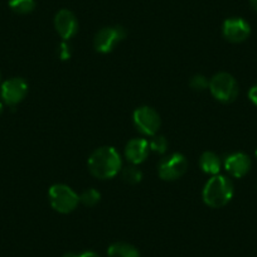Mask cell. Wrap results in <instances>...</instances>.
Listing matches in <instances>:
<instances>
[{
	"instance_id": "cell-4",
	"label": "cell",
	"mask_w": 257,
	"mask_h": 257,
	"mask_svg": "<svg viewBox=\"0 0 257 257\" xmlns=\"http://www.w3.org/2000/svg\"><path fill=\"white\" fill-rule=\"evenodd\" d=\"M209 90L214 98L221 102H233L238 96V85L233 76L227 72H219L209 81Z\"/></svg>"
},
{
	"instance_id": "cell-14",
	"label": "cell",
	"mask_w": 257,
	"mask_h": 257,
	"mask_svg": "<svg viewBox=\"0 0 257 257\" xmlns=\"http://www.w3.org/2000/svg\"><path fill=\"white\" fill-rule=\"evenodd\" d=\"M108 257H140L139 251L132 244L125 242L112 243L107 249Z\"/></svg>"
},
{
	"instance_id": "cell-26",
	"label": "cell",
	"mask_w": 257,
	"mask_h": 257,
	"mask_svg": "<svg viewBox=\"0 0 257 257\" xmlns=\"http://www.w3.org/2000/svg\"><path fill=\"white\" fill-rule=\"evenodd\" d=\"M0 82H2V76H0Z\"/></svg>"
},
{
	"instance_id": "cell-15",
	"label": "cell",
	"mask_w": 257,
	"mask_h": 257,
	"mask_svg": "<svg viewBox=\"0 0 257 257\" xmlns=\"http://www.w3.org/2000/svg\"><path fill=\"white\" fill-rule=\"evenodd\" d=\"M9 7L18 14H29L36 8L34 0H9Z\"/></svg>"
},
{
	"instance_id": "cell-21",
	"label": "cell",
	"mask_w": 257,
	"mask_h": 257,
	"mask_svg": "<svg viewBox=\"0 0 257 257\" xmlns=\"http://www.w3.org/2000/svg\"><path fill=\"white\" fill-rule=\"evenodd\" d=\"M248 98L251 100L252 103L257 106V85H254L253 87H251V90L248 91Z\"/></svg>"
},
{
	"instance_id": "cell-12",
	"label": "cell",
	"mask_w": 257,
	"mask_h": 257,
	"mask_svg": "<svg viewBox=\"0 0 257 257\" xmlns=\"http://www.w3.org/2000/svg\"><path fill=\"white\" fill-rule=\"evenodd\" d=\"M150 152L149 142L143 138H137L127 143L125 148V157L132 164H142Z\"/></svg>"
},
{
	"instance_id": "cell-17",
	"label": "cell",
	"mask_w": 257,
	"mask_h": 257,
	"mask_svg": "<svg viewBox=\"0 0 257 257\" xmlns=\"http://www.w3.org/2000/svg\"><path fill=\"white\" fill-rule=\"evenodd\" d=\"M101 194L100 192L95 189V188H90V189H86L85 192L81 193L80 196V202L85 204L86 207H93L100 202Z\"/></svg>"
},
{
	"instance_id": "cell-7",
	"label": "cell",
	"mask_w": 257,
	"mask_h": 257,
	"mask_svg": "<svg viewBox=\"0 0 257 257\" xmlns=\"http://www.w3.org/2000/svg\"><path fill=\"white\" fill-rule=\"evenodd\" d=\"M188 169V160L185 157L179 153L170 154L169 157L164 158L159 164V177L163 180L179 179Z\"/></svg>"
},
{
	"instance_id": "cell-3",
	"label": "cell",
	"mask_w": 257,
	"mask_h": 257,
	"mask_svg": "<svg viewBox=\"0 0 257 257\" xmlns=\"http://www.w3.org/2000/svg\"><path fill=\"white\" fill-rule=\"evenodd\" d=\"M48 196L51 206L59 213H71L80 203V196L66 184L52 185Z\"/></svg>"
},
{
	"instance_id": "cell-8",
	"label": "cell",
	"mask_w": 257,
	"mask_h": 257,
	"mask_svg": "<svg viewBox=\"0 0 257 257\" xmlns=\"http://www.w3.org/2000/svg\"><path fill=\"white\" fill-rule=\"evenodd\" d=\"M2 98H3L4 103L11 107L18 105L19 102L24 100V97L28 93V85L23 78L14 77L9 78L6 82L2 85Z\"/></svg>"
},
{
	"instance_id": "cell-27",
	"label": "cell",
	"mask_w": 257,
	"mask_h": 257,
	"mask_svg": "<svg viewBox=\"0 0 257 257\" xmlns=\"http://www.w3.org/2000/svg\"><path fill=\"white\" fill-rule=\"evenodd\" d=\"M256 157H257V150H256Z\"/></svg>"
},
{
	"instance_id": "cell-13",
	"label": "cell",
	"mask_w": 257,
	"mask_h": 257,
	"mask_svg": "<svg viewBox=\"0 0 257 257\" xmlns=\"http://www.w3.org/2000/svg\"><path fill=\"white\" fill-rule=\"evenodd\" d=\"M199 165H201L202 170L207 174L217 175L221 170V159L217 154L212 152H206L202 154L201 159H199Z\"/></svg>"
},
{
	"instance_id": "cell-1",
	"label": "cell",
	"mask_w": 257,
	"mask_h": 257,
	"mask_svg": "<svg viewBox=\"0 0 257 257\" xmlns=\"http://www.w3.org/2000/svg\"><path fill=\"white\" fill-rule=\"evenodd\" d=\"M88 169L98 179L113 178L122 169L120 154L112 147L98 148L88 158Z\"/></svg>"
},
{
	"instance_id": "cell-9",
	"label": "cell",
	"mask_w": 257,
	"mask_h": 257,
	"mask_svg": "<svg viewBox=\"0 0 257 257\" xmlns=\"http://www.w3.org/2000/svg\"><path fill=\"white\" fill-rule=\"evenodd\" d=\"M224 38L232 43H241L251 34V27L242 18H229L223 23Z\"/></svg>"
},
{
	"instance_id": "cell-20",
	"label": "cell",
	"mask_w": 257,
	"mask_h": 257,
	"mask_svg": "<svg viewBox=\"0 0 257 257\" xmlns=\"http://www.w3.org/2000/svg\"><path fill=\"white\" fill-rule=\"evenodd\" d=\"M72 56V49H71L70 44L66 43V42H62L58 47V57L62 61H67Z\"/></svg>"
},
{
	"instance_id": "cell-18",
	"label": "cell",
	"mask_w": 257,
	"mask_h": 257,
	"mask_svg": "<svg viewBox=\"0 0 257 257\" xmlns=\"http://www.w3.org/2000/svg\"><path fill=\"white\" fill-rule=\"evenodd\" d=\"M150 150L157 154H164L168 150V140L163 135H154L149 143Z\"/></svg>"
},
{
	"instance_id": "cell-24",
	"label": "cell",
	"mask_w": 257,
	"mask_h": 257,
	"mask_svg": "<svg viewBox=\"0 0 257 257\" xmlns=\"http://www.w3.org/2000/svg\"><path fill=\"white\" fill-rule=\"evenodd\" d=\"M63 257H78V254H76V253H72V252H70V253H66V254H63Z\"/></svg>"
},
{
	"instance_id": "cell-5",
	"label": "cell",
	"mask_w": 257,
	"mask_h": 257,
	"mask_svg": "<svg viewBox=\"0 0 257 257\" xmlns=\"http://www.w3.org/2000/svg\"><path fill=\"white\" fill-rule=\"evenodd\" d=\"M134 125L138 132L145 137H154L157 135L160 127V116L154 108L149 106H143L134 111Z\"/></svg>"
},
{
	"instance_id": "cell-23",
	"label": "cell",
	"mask_w": 257,
	"mask_h": 257,
	"mask_svg": "<svg viewBox=\"0 0 257 257\" xmlns=\"http://www.w3.org/2000/svg\"><path fill=\"white\" fill-rule=\"evenodd\" d=\"M249 6L254 12H257V0H249Z\"/></svg>"
},
{
	"instance_id": "cell-16",
	"label": "cell",
	"mask_w": 257,
	"mask_h": 257,
	"mask_svg": "<svg viewBox=\"0 0 257 257\" xmlns=\"http://www.w3.org/2000/svg\"><path fill=\"white\" fill-rule=\"evenodd\" d=\"M121 178H122L123 182L128 183V184H138V183L142 182L143 173L135 165H132V167H126L121 169Z\"/></svg>"
},
{
	"instance_id": "cell-10",
	"label": "cell",
	"mask_w": 257,
	"mask_h": 257,
	"mask_svg": "<svg viewBox=\"0 0 257 257\" xmlns=\"http://www.w3.org/2000/svg\"><path fill=\"white\" fill-rule=\"evenodd\" d=\"M54 27L62 39L68 41L78 31V22L75 14L67 9H62L54 17Z\"/></svg>"
},
{
	"instance_id": "cell-19",
	"label": "cell",
	"mask_w": 257,
	"mask_h": 257,
	"mask_svg": "<svg viewBox=\"0 0 257 257\" xmlns=\"http://www.w3.org/2000/svg\"><path fill=\"white\" fill-rule=\"evenodd\" d=\"M189 85L194 91H206L209 88V81L203 75H196L192 77Z\"/></svg>"
},
{
	"instance_id": "cell-11",
	"label": "cell",
	"mask_w": 257,
	"mask_h": 257,
	"mask_svg": "<svg viewBox=\"0 0 257 257\" xmlns=\"http://www.w3.org/2000/svg\"><path fill=\"white\" fill-rule=\"evenodd\" d=\"M224 168L234 178H242L251 169V159L243 153H233L224 159Z\"/></svg>"
},
{
	"instance_id": "cell-25",
	"label": "cell",
	"mask_w": 257,
	"mask_h": 257,
	"mask_svg": "<svg viewBox=\"0 0 257 257\" xmlns=\"http://www.w3.org/2000/svg\"><path fill=\"white\" fill-rule=\"evenodd\" d=\"M3 112V105H2V103H0V113Z\"/></svg>"
},
{
	"instance_id": "cell-22",
	"label": "cell",
	"mask_w": 257,
	"mask_h": 257,
	"mask_svg": "<svg viewBox=\"0 0 257 257\" xmlns=\"http://www.w3.org/2000/svg\"><path fill=\"white\" fill-rule=\"evenodd\" d=\"M78 257H100L97 253L92 251H87V252H83V253L78 254Z\"/></svg>"
},
{
	"instance_id": "cell-2",
	"label": "cell",
	"mask_w": 257,
	"mask_h": 257,
	"mask_svg": "<svg viewBox=\"0 0 257 257\" xmlns=\"http://www.w3.org/2000/svg\"><path fill=\"white\" fill-rule=\"evenodd\" d=\"M233 197V184L224 175H213L203 188V201L212 208L226 206Z\"/></svg>"
},
{
	"instance_id": "cell-6",
	"label": "cell",
	"mask_w": 257,
	"mask_h": 257,
	"mask_svg": "<svg viewBox=\"0 0 257 257\" xmlns=\"http://www.w3.org/2000/svg\"><path fill=\"white\" fill-rule=\"evenodd\" d=\"M125 37L126 31L123 27H105L96 33L93 46L96 51L100 53H110L115 48L116 44L125 39Z\"/></svg>"
}]
</instances>
